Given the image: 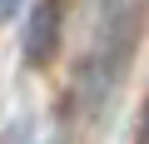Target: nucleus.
<instances>
[{"label": "nucleus", "instance_id": "obj_2", "mask_svg": "<svg viewBox=\"0 0 149 144\" xmlns=\"http://www.w3.org/2000/svg\"><path fill=\"white\" fill-rule=\"evenodd\" d=\"M60 30H65V0H35L30 15H25V35H20V50H25L30 70H45L55 60Z\"/></svg>", "mask_w": 149, "mask_h": 144}, {"label": "nucleus", "instance_id": "obj_3", "mask_svg": "<svg viewBox=\"0 0 149 144\" xmlns=\"http://www.w3.org/2000/svg\"><path fill=\"white\" fill-rule=\"evenodd\" d=\"M20 5H25V0H0V20H10V15H20Z\"/></svg>", "mask_w": 149, "mask_h": 144}, {"label": "nucleus", "instance_id": "obj_4", "mask_svg": "<svg viewBox=\"0 0 149 144\" xmlns=\"http://www.w3.org/2000/svg\"><path fill=\"white\" fill-rule=\"evenodd\" d=\"M144 134H149V104H144Z\"/></svg>", "mask_w": 149, "mask_h": 144}, {"label": "nucleus", "instance_id": "obj_1", "mask_svg": "<svg viewBox=\"0 0 149 144\" xmlns=\"http://www.w3.org/2000/svg\"><path fill=\"white\" fill-rule=\"evenodd\" d=\"M144 30V0H100L95 5V30H90V50H85V70H80V99L85 109H104L119 75L134 60Z\"/></svg>", "mask_w": 149, "mask_h": 144}]
</instances>
